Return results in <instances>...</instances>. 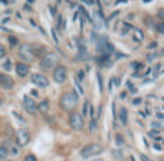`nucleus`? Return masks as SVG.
<instances>
[{
	"instance_id": "nucleus-36",
	"label": "nucleus",
	"mask_w": 164,
	"mask_h": 161,
	"mask_svg": "<svg viewBox=\"0 0 164 161\" xmlns=\"http://www.w3.org/2000/svg\"><path fill=\"white\" fill-rule=\"evenodd\" d=\"M92 161H104V160H101V158H98V160H92Z\"/></svg>"
},
{
	"instance_id": "nucleus-8",
	"label": "nucleus",
	"mask_w": 164,
	"mask_h": 161,
	"mask_svg": "<svg viewBox=\"0 0 164 161\" xmlns=\"http://www.w3.org/2000/svg\"><path fill=\"white\" fill-rule=\"evenodd\" d=\"M66 68L65 66H56L55 69H53V79L56 80L58 83H62V82H65L66 79Z\"/></svg>"
},
{
	"instance_id": "nucleus-18",
	"label": "nucleus",
	"mask_w": 164,
	"mask_h": 161,
	"mask_svg": "<svg viewBox=\"0 0 164 161\" xmlns=\"http://www.w3.org/2000/svg\"><path fill=\"white\" fill-rule=\"evenodd\" d=\"M112 155H114L115 158L118 161H121V160H124V155H123V151H120V150H114L112 151Z\"/></svg>"
},
{
	"instance_id": "nucleus-5",
	"label": "nucleus",
	"mask_w": 164,
	"mask_h": 161,
	"mask_svg": "<svg viewBox=\"0 0 164 161\" xmlns=\"http://www.w3.org/2000/svg\"><path fill=\"white\" fill-rule=\"evenodd\" d=\"M69 125L75 131H81L83 128V118L79 112H71L69 115Z\"/></svg>"
},
{
	"instance_id": "nucleus-23",
	"label": "nucleus",
	"mask_w": 164,
	"mask_h": 161,
	"mask_svg": "<svg viewBox=\"0 0 164 161\" xmlns=\"http://www.w3.org/2000/svg\"><path fill=\"white\" fill-rule=\"evenodd\" d=\"M88 111H89V102L86 101V102L83 104V115H86V114H88Z\"/></svg>"
},
{
	"instance_id": "nucleus-16",
	"label": "nucleus",
	"mask_w": 164,
	"mask_h": 161,
	"mask_svg": "<svg viewBox=\"0 0 164 161\" xmlns=\"http://www.w3.org/2000/svg\"><path fill=\"white\" fill-rule=\"evenodd\" d=\"M7 154H9V151H7V148L4 147V145H0V161H3L6 157H7Z\"/></svg>"
},
{
	"instance_id": "nucleus-29",
	"label": "nucleus",
	"mask_w": 164,
	"mask_h": 161,
	"mask_svg": "<svg viewBox=\"0 0 164 161\" xmlns=\"http://www.w3.org/2000/svg\"><path fill=\"white\" fill-rule=\"evenodd\" d=\"M154 48H157V42H153V43L148 45V49H154Z\"/></svg>"
},
{
	"instance_id": "nucleus-26",
	"label": "nucleus",
	"mask_w": 164,
	"mask_h": 161,
	"mask_svg": "<svg viewBox=\"0 0 164 161\" xmlns=\"http://www.w3.org/2000/svg\"><path fill=\"white\" fill-rule=\"evenodd\" d=\"M115 140H117V144H118V145H123L124 144V138L121 137V135H117Z\"/></svg>"
},
{
	"instance_id": "nucleus-35",
	"label": "nucleus",
	"mask_w": 164,
	"mask_h": 161,
	"mask_svg": "<svg viewBox=\"0 0 164 161\" xmlns=\"http://www.w3.org/2000/svg\"><path fill=\"white\" fill-rule=\"evenodd\" d=\"M1 105H3V101H1V98H0V106H1Z\"/></svg>"
},
{
	"instance_id": "nucleus-11",
	"label": "nucleus",
	"mask_w": 164,
	"mask_h": 161,
	"mask_svg": "<svg viewBox=\"0 0 164 161\" xmlns=\"http://www.w3.org/2000/svg\"><path fill=\"white\" fill-rule=\"evenodd\" d=\"M16 73L19 75V76H26L27 73H29V65L23 64V62H19V64L16 65Z\"/></svg>"
},
{
	"instance_id": "nucleus-4",
	"label": "nucleus",
	"mask_w": 164,
	"mask_h": 161,
	"mask_svg": "<svg viewBox=\"0 0 164 161\" xmlns=\"http://www.w3.org/2000/svg\"><path fill=\"white\" fill-rule=\"evenodd\" d=\"M19 55L26 62H32L36 58L35 56V50H33V45H22L19 48Z\"/></svg>"
},
{
	"instance_id": "nucleus-20",
	"label": "nucleus",
	"mask_w": 164,
	"mask_h": 161,
	"mask_svg": "<svg viewBox=\"0 0 164 161\" xmlns=\"http://www.w3.org/2000/svg\"><path fill=\"white\" fill-rule=\"evenodd\" d=\"M3 68H4V69H6V71H10V69H12V62H10V61H6V62H4V64H3Z\"/></svg>"
},
{
	"instance_id": "nucleus-2",
	"label": "nucleus",
	"mask_w": 164,
	"mask_h": 161,
	"mask_svg": "<svg viewBox=\"0 0 164 161\" xmlns=\"http://www.w3.org/2000/svg\"><path fill=\"white\" fill-rule=\"evenodd\" d=\"M102 151H104L102 145L92 143V144L85 145V147L82 148V150H81V155H82V158H91V157H95V155L101 154Z\"/></svg>"
},
{
	"instance_id": "nucleus-24",
	"label": "nucleus",
	"mask_w": 164,
	"mask_h": 161,
	"mask_svg": "<svg viewBox=\"0 0 164 161\" xmlns=\"http://www.w3.org/2000/svg\"><path fill=\"white\" fill-rule=\"evenodd\" d=\"M97 78H98V83H99V89L102 91L104 86H102V76H101V73H97Z\"/></svg>"
},
{
	"instance_id": "nucleus-21",
	"label": "nucleus",
	"mask_w": 164,
	"mask_h": 161,
	"mask_svg": "<svg viewBox=\"0 0 164 161\" xmlns=\"http://www.w3.org/2000/svg\"><path fill=\"white\" fill-rule=\"evenodd\" d=\"M9 42H10L12 46H16L17 45V39L15 38V36H9Z\"/></svg>"
},
{
	"instance_id": "nucleus-32",
	"label": "nucleus",
	"mask_w": 164,
	"mask_h": 161,
	"mask_svg": "<svg viewBox=\"0 0 164 161\" xmlns=\"http://www.w3.org/2000/svg\"><path fill=\"white\" fill-rule=\"evenodd\" d=\"M78 76H79V79H78V80H82V79H83V72H79V73H78Z\"/></svg>"
},
{
	"instance_id": "nucleus-38",
	"label": "nucleus",
	"mask_w": 164,
	"mask_h": 161,
	"mask_svg": "<svg viewBox=\"0 0 164 161\" xmlns=\"http://www.w3.org/2000/svg\"><path fill=\"white\" fill-rule=\"evenodd\" d=\"M160 161H164V157H163V158H161V160H160Z\"/></svg>"
},
{
	"instance_id": "nucleus-13",
	"label": "nucleus",
	"mask_w": 164,
	"mask_h": 161,
	"mask_svg": "<svg viewBox=\"0 0 164 161\" xmlns=\"http://www.w3.org/2000/svg\"><path fill=\"white\" fill-rule=\"evenodd\" d=\"M38 109H39L42 114H48V109H49V101H48V99L42 101L41 104L38 105Z\"/></svg>"
},
{
	"instance_id": "nucleus-19",
	"label": "nucleus",
	"mask_w": 164,
	"mask_h": 161,
	"mask_svg": "<svg viewBox=\"0 0 164 161\" xmlns=\"http://www.w3.org/2000/svg\"><path fill=\"white\" fill-rule=\"evenodd\" d=\"M156 29H157V32L158 33H161V35H164V20L163 22H160V23L156 26Z\"/></svg>"
},
{
	"instance_id": "nucleus-37",
	"label": "nucleus",
	"mask_w": 164,
	"mask_h": 161,
	"mask_svg": "<svg viewBox=\"0 0 164 161\" xmlns=\"http://www.w3.org/2000/svg\"><path fill=\"white\" fill-rule=\"evenodd\" d=\"M143 1H146V3H148V1H150V0H143Z\"/></svg>"
},
{
	"instance_id": "nucleus-34",
	"label": "nucleus",
	"mask_w": 164,
	"mask_h": 161,
	"mask_svg": "<svg viewBox=\"0 0 164 161\" xmlns=\"http://www.w3.org/2000/svg\"><path fill=\"white\" fill-rule=\"evenodd\" d=\"M85 1H86V3H88V4H91V3H92V1H94V0H85Z\"/></svg>"
},
{
	"instance_id": "nucleus-12",
	"label": "nucleus",
	"mask_w": 164,
	"mask_h": 161,
	"mask_svg": "<svg viewBox=\"0 0 164 161\" xmlns=\"http://www.w3.org/2000/svg\"><path fill=\"white\" fill-rule=\"evenodd\" d=\"M86 58H88V52H86L85 46L81 43V45H79V52H78V58H76V59H78V61H85Z\"/></svg>"
},
{
	"instance_id": "nucleus-7",
	"label": "nucleus",
	"mask_w": 164,
	"mask_h": 161,
	"mask_svg": "<svg viewBox=\"0 0 164 161\" xmlns=\"http://www.w3.org/2000/svg\"><path fill=\"white\" fill-rule=\"evenodd\" d=\"M32 82L36 86H39V88H46V86L49 85V79H48L45 75H42V73H33Z\"/></svg>"
},
{
	"instance_id": "nucleus-3",
	"label": "nucleus",
	"mask_w": 164,
	"mask_h": 161,
	"mask_svg": "<svg viewBox=\"0 0 164 161\" xmlns=\"http://www.w3.org/2000/svg\"><path fill=\"white\" fill-rule=\"evenodd\" d=\"M58 62H59V56L56 53H46V55H43L41 61V68L45 71H49L52 68H56Z\"/></svg>"
},
{
	"instance_id": "nucleus-17",
	"label": "nucleus",
	"mask_w": 164,
	"mask_h": 161,
	"mask_svg": "<svg viewBox=\"0 0 164 161\" xmlns=\"http://www.w3.org/2000/svg\"><path fill=\"white\" fill-rule=\"evenodd\" d=\"M97 127H98V121L95 120H91V122H89V131L91 132H95L97 131Z\"/></svg>"
},
{
	"instance_id": "nucleus-31",
	"label": "nucleus",
	"mask_w": 164,
	"mask_h": 161,
	"mask_svg": "<svg viewBox=\"0 0 164 161\" xmlns=\"http://www.w3.org/2000/svg\"><path fill=\"white\" fill-rule=\"evenodd\" d=\"M151 125H153V127H154V128H160V122H153V124H151Z\"/></svg>"
},
{
	"instance_id": "nucleus-9",
	"label": "nucleus",
	"mask_w": 164,
	"mask_h": 161,
	"mask_svg": "<svg viewBox=\"0 0 164 161\" xmlns=\"http://www.w3.org/2000/svg\"><path fill=\"white\" fill-rule=\"evenodd\" d=\"M23 108H25L29 114H32V115L36 114V111H38V105L35 104V101H33L32 98H29L27 95L23 97Z\"/></svg>"
},
{
	"instance_id": "nucleus-10",
	"label": "nucleus",
	"mask_w": 164,
	"mask_h": 161,
	"mask_svg": "<svg viewBox=\"0 0 164 161\" xmlns=\"http://www.w3.org/2000/svg\"><path fill=\"white\" fill-rule=\"evenodd\" d=\"M13 85H15V82H13V79L9 76V75H6V73H0V86L4 89H12L13 88Z\"/></svg>"
},
{
	"instance_id": "nucleus-15",
	"label": "nucleus",
	"mask_w": 164,
	"mask_h": 161,
	"mask_svg": "<svg viewBox=\"0 0 164 161\" xmlns=\"http://www.w3.org/2000/svg\"><path fill=\"white\" fill-rule=\"evenodd\" d=\"M132 38L137 40V42H141V40L144 39V35L143 32L140 30V29H134V33H132Z\"/></svg>"
},
{
	"instance_id": "nucleus-33",
	"label": "nucleus",
	"mask_w": 164,
	"mask_h": 161,
	"mask_svg": "<svg viewBox=\"0 0 164 161\" xmlns=\"http://www.w3.org/2000/svg\"><path fill=\"white\" fill-rule=\"evenodd\" d=\"M154 148H156L157 151H160V150H161V147H160L158 144H154Z\"/></svg>"
},
{
	"instance_id": "nucleus-1",
	"label": "nucleus",
	"mask_w": 164,
	"mask_h": 161,
	"mask_svg": "<svg viewBox=\"0 0 164 161\" xmlns=\"http://www.w3.org/2000/svg\"><path fill=\"white\" fill-rule=\"evenodd\" d=\"M78 104V95L75 92H65L61 99H59V105L62 109L65 111H72Z\"/></svg>"
},
{
	"instance_id": "nucleus-28",
	"label": "nucleus",
	"mask_w": 164,
	"mask_h": 161,
	"mask_svg": "<svg viewBox=\"0 0 164 161\" xmlns=\"http://www.w3.org/2000/svg\"><path fill=\"white\" fill-rule=\"evenodd\" d=\"M10 153L13 154V155H16V154L19 153V151H17V148H16V147H12V148H10Z\"/></svg>"
},
{
	"instance_id": "nucleus-25",
	"label": "nucleus",
	"mask_w": 164,
	"mask_h": 161,
	"mask_svg": "<svg viewBox=\"0 0 164 161\" xmlns=\"http://www.w3.org/2000/svg\"><path fill=\"white\" fill-rule=\"evenodd\" d=\"M4 55H6V49H4V46L0 43V58H3Z\"/></svg>"
},
{
	"instance_id": "nucleus-27",
	"label": "nucleus",
	"mask_w": 164,
	"mask_h": 161,
	"mask_svg": "<svg viewBox=\"0 0 164 161\" xmlns=\"http://www.w3.org/2000/svg\"><path fill=\"white\" fill-rule=\"evenodd\" d=\"M157 16L160 17V19H163V20H164V9H160V10H158Z\"/></svg>"
},
{
	"instance_id": "nucleus-6",
	"label": "nucleus",
	"mask_w": 164,
	"mask_h": 161,
	"mask_svg": "<svg viewBox=\"0 0 164 161\" xmlns=\"http://www.w3.org/2000/svg\"><path fill=\"white\" fill-rule=\"evenodd\" d=\"M30 141V132L27 129H19L16 134V143L19 147H25Z\"/></svg>"
},
{
	"instance_id": "nucleus-22",
	"label": "nucleus",
	"mask_w": 164,
	"mask_h": 161,
	"mask_svg": "<svg viewBox=\"0 0 164 161\" xmlns=\"http://www.w3.org/2000/svg\"><path fill=\"white\" fill-rule=\"evenodd\" d=\"M25 161H38V160H36V157L33 154H27L25 157Z\"/></svg>"
},
{
	"instance_id": "nucleus-30",
	"label": "nucleus",
	"mask_w": 164,
	"mask_h": 161,
	"mask_svg": "<svg viewBox=\"0 0 164 161\" xmlns=\"http://www.w3.org/2000/svg\"><path fill=\"white\" fill-rule=\"evenodd\" d=\"M132 104H134V105H140V104H141V99H140V98H135V99L132 101Z\"/></svg>"
},
{
	"instance_id": "nucleus-14",
	"label": "nucleus",
	"mask_w": 164,
	"mask_h": 161,
	"mask_svg": "<svg viewBox=\"0 0 164 161\" xmlns=\"http://www.w3.org/2000/svg\"><path fill=\"white\" fill-rule=\"evenodd\" d=\"M120 120H121V122H123L124 125H125L127 121H128V115H127V109H125V108H121V109H120Z\"/></svg>"
}]
</instances>
